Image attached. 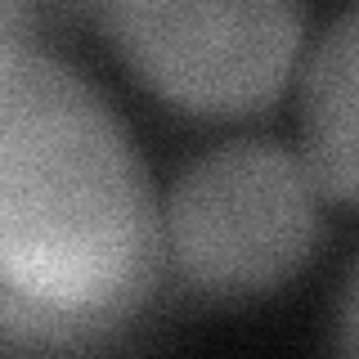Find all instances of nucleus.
Segmentation results:
<instances>
[{
    "instance_id": "1",
    "label": "nucleus",
    "mask_w": 359,
    "mask_h": 359,
    "mask_svg": "<svg viewBox=\"0 0 359 359\" xmlns=\"http://www.w3.org/2000/svg\"><path fill=\"white\" fill-rule=\"evenodd\" d=\"M162 216L108 104L72 67L0 45V278L9 346H76L149 297Z\"/></svg>"
},
{
    "instance_id": "2",
    "label": "nucleus",
    "mask_w": 359,
    "mask_h": 359,
    "mask_svg": "<svg viewBox=\"0 0 359 359\" xmlns=\"http://www.w3.org/2000/svg\"><path fill=\"white\" fill-rule=\"evenodd\" d=\"M162 233L175 269L207 297H261L310 261L319 184L306 157L274 144H229L171 189Z\"/></svg>"
},
{
    "instance_id": "3",
    "label": "nucleus",
    "mask_w": 359,
    "mask_h": 359,
    "mask_svg": "<svg viewBox=\"0 0 359 359\" xmlns=\"http://www.w3.org/2000/svg\"><path fill=\"white\" fill-rule=\"evenodd\" d=\"M99 18L153 95L202 117L265 108L301 50V0H99Z\"/></svg>"
},
{
    "instance_id": "4",
    "label": "nucleus",
    "mask_w": 359,
    "mask_h": 359,
    "mask_svg": "<svg viewBox=\"0 0 359 359\" xmlns=\"http://www.w3.org/2000/svg\"><path fill=\"white\" fill-rule=\"evenodd\" d=\"M301 144L314 184L359 207V5L323 32L306 63Z\"/></svg>"
},
{
    "instance_id": "5",
    "label": "nucleus",
    "mask_w": 359,
    "mask_h": 359,
    "mask_svg": "<svg viewBox=\"0 0 359 359\" xmlns=\"http://www.w3.org/2000/svg\"><path fill=\"white\" fill-rule=\"evenodd\" d=\"M341 346L359 355V269H355V283L346 292V310H341Z\"/></svg>"
}]
</instances>
